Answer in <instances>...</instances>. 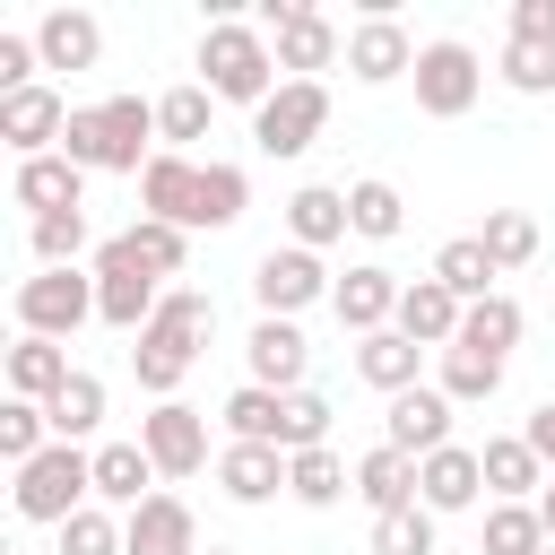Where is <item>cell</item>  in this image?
<instances>
[{"label":"cell","mask_w":555,"mask_h":555,"mask_svg":"<svg viewBox=\"0 0 555 555\" xmlns=\"http://www.w3.org/2000/svg\"><path fill=\"white\" fill-rule=\"evenodd\" d=\"M156 95H104V104H78L69 130H61V156L78 173H147L156 165Z\"/></svg>","instance_id":"obj_1"},{"label":"cell","mask_w":555,"mask_h":555,"mask_svg":"<svg viewBox=\"0 0 555 555\" xmlns=\"http://www.w3.org/2000/svg\"><path fill=\"white\" fill-rule=\"evenodd\" d=\"M217 338V304L199 295V286H165V304H156V321L139 330V347H130V373H139V390L147 399H173L182 390V373L199 364V347Z\"/></svg>","instance_id":"obj_2"},{"label":"cell","mask_w":555,"mask_h":555,"mask_svg":"<svg viewBox=\"0 0 555 555\" xmlns=\"http://www.w3.org/2000/svg\"><path fill=\"white\" fill-rule=\"evenodd\" d=\"M199 87L217 95V104H269L286 78H278V52H269V35L260 26H243V17H208L199 26Z\"/></svg>","instance_id":"obj_3"},{"label":"cell","mask_w":555,"mask_h":555,"mask_svg":"<svg viewBox=\"0 0 555 555\" xmlns=\"http://www.w3.org/2000/svg\"><path fill=\"white\" fill-rule=\"evenodd\" d=\"M87 269H95V321H104V330H121V338H139V330L156 321V304H165V278L139 260V243H130V234H104Z\"/></svg>","instance_id":"obj_4"},{"label":"cell","mask_w":555,"mask_h":555,"mask_svg":"<svg viewBox=\"0 0 555 555\" xmlns=\"http://www.w3.org/2000/svg\"><path fill=\"white\" fill-rule=\"evenodd\" d=\"M95 503V451H78V442H52L43 460H26L17 468V520H43V529H61V520H78Z\"/></svg>","instance_id":"obj_5"},{"label":"cell","mask_w":555,"mask_h":555,"mask_svg":"<svg viewBox=\"0 0 555 555\" xmlns=\"http://www.w3.org/2000/svg\"><path fill=\"white\" fill-rule=\"evenodd\" d=\"M95 321V269H35L17 278V338H78Z\"/></svg>","instance_id":"obj_6"},{"label":"cell","mask_w":555,"mask_h":555,"mask_svg":"<svg viewBox=\"0 0 555 555\" xmlns=\"http://www.w3.org/2000/svg\"><path fill=\"white\" fill-rule=\"evenodd\" d=\"M260 35H269V52H278V69L286 78H321L338 52H347V35L312 9V0H260V17H251Z\"/></svg>","instance_id":"obj_7"},{"label":"cell","mask_w":555,"mask_h":555,"mask_svg":"<svg viewBox=\"0 0 555 555\" xmlns=\"http://www.w3.org/2000/svg\"><path fill=\"white\" fill-rule=\"evenodd\" d=\"M330 295H338V278L321 269V251L269 243L260 269H251V304H260V321H295V312H312V304H330Z\"/></svg>","instance_id":"obj_8"},{"label":"cell","mask_w":555,"mask_h":555,"mask_svg":"<svg viewBox=\"0 0 555 555\" xmlns=\"http://www.w3.org/2000/svg\"><path fill=\"white\" fill-rule=\"evenodd\" d=\"M321 130H330V87H321V78H286V87L251 113V147H260V156H278V165H286V156H304Z\"/></svg>","instance_id":"obj_9"},{"label":"cell","mask_w":555,"mask_h":555,"mask_svg":"<svg viewBox=\"0 0 555 555\" xmlns=\"http://www.w3.org/2000/svg\"><path fill=\"white\" fill-rule=\"evenodd\" d=\"M477 95H486V61H477L460 35H434V43L416 52V113H434V121H460Z\"/></svg>","instance_id":"obj_10"},{"label":"cell","mask_w":555,"mask_h":555,"mask_svg":"<svg viewBox=\"0 0 555 555\" xmlns=\"http://www.w3.org/2000/svg\"><path fill=\"white\" fill-rule=\"evenodd\" d=\"M139 451L156 460V477H199V468H217L208 460V408H191V399H156L147 416H139Z\"/></svg>","instance_id":"obj_11"},{"label":"cell","mask_w":555,"mask_h":555,"mask_svg":"<svg viewBox=\"0 0 555 555\" xmlns=\"http://www.w3.org/2000/svg\"><path fill=\"white\" fill-rule=\"evenodd\" d=\"M416 35L399 26V9H364L356 26H347V78L356 87H390V78H416Z\"/></svg>","instance_id":"obj_12"},{"label":"cell","mask_w":555,"mask_h":555,"mask_svg":"<svg viewBox=\"0 0 555 555\" xmlns=\"http://www.w3.org/2000/svg\"><path fill=\"white\" fill-rule=\"evenodd\" d=\"M69 113L78 104H61V87H17V95H0V139H9V156L26 165V156H52L61 147V130H69Z\"/></svg>","instance_id":"obj_13"},{"label":"cell","mask_w":555,"mask_h":555,"mask_svg":"<svg viewBox=\"0 0 555 555\" xmlns=\"http://www.w3.org/2000/svg\"><path fill=\"white\" fill-rule=\"evenodd\" d=\"M451 399L434 390V382H416V390H399L390 408H382V442L390 451H408V460H434V451H451Z\"/></svg>","instance_id":"obj_14"},{"label":"cell","mask_w":555,"mask_h":555,"mask_svg":"<svg viewBox=\"0 0 555 555\" xmlns=\"http://www.w3.org/2000/svg\"><path fill=\"white\" fill-rule=\"evenodd\" d=\"M399 286H408V278H390L382 260H356V269L338 278V295H330L338 330H347V338H373V330H390V321H399Z\"/></svg>","instance_id":"obj_15"},{"label":"cell","mask_w":555,"mask_h":555,"mask_svg":"<svg viewBox=\"0 0 555 555\" xmlns=\"http://www.w3.org/2000/svg\"><path fill=\"white\" fill-rule=\"evenodd\" d=\"M460 321H468V304H460L434 269L399 286V321H390L399 338H416V347H434V356H442V347H460Z\"/></svg>","instance_id":"obj_16"},{"label":"cell","mask_w":555,"mask_h":555,"mask_svg":"<svg viewBox=\"0 0 555 555\" xmlns=\"http://www.w3.org/2000/svg\"><path fill=\"white\" fill-rule=\"evenodd\" d=\"M243 364H251V382L260 390H304V373H312V338L295 330V321H251V338H243Z\"/></svg>","instance_id":"obj_17"},{"label":"cell","mask_w":555,"mask_h":555,"mask_svg":"<svg viewBox=\"0 0 555 555\" xmlns=\"http://www.w3.org/2000/svg\"><path fill=\"white\" fill-rule=\"evenodd\" d=\"M416 503H425L434 520H451V512H477V503H486V468H477V451H468V442H451V451L416 460Z\"/></svg>","instance_id":"obj_18"},{"label":"cell","mask_w":555,"mask_h":555,"mask_svg":"<svg viewBox=\"0 0 555 555\" xmlns=\"http://www.w3.org/2000/svg\"><path fill=\"white\" fill-rule=\"evenodd\" d=\"M9 199H17L26 217H69V208H87V173L52 147V156H26V165L9 173Z\"/></svg>","instance_id":"obj_19"},{"label":"cell","mask_w":555,"mask_h":555,"mask_svg":"<svg viewBox=\"0 0 555 555\" xmlns=\"http://www.w3.org/2000/svg\"><path fill=\"white\" fill-rule=\"evenodd\" d=\"M121 555H199V520L182 494H147L130 520H121Z\"/></svg>","instance_id":"obj_20"},{"label":"cell","mask_w":555,"mask_h":555,"mask_svg":"<svg viewBox=\"0 0 555 555\" xmlns=\"http://www.w3.org/2000/svg\"><path fill=\"white\" fill-rule=\"evenodd\" d=\"M477 468H486V494H494V503H538V486L555 477V468L529 451V434H486V442H477Z\"/></svg>","instance_id":"obj_21"},{"label":"cell","mask_w":555,"mask_h":555,"mask_svg":"<svg viewBox=\"0 0 555 555\" xmlns=\"http://www.w3.org/2000/svg\"><path fill=\"white\" fill-rule=\"evenodd\" d=\"M35 52H43V69H95V61H104L95 9H43V17H35Z\"/></svg>","instance_id":"obj_22"},{"label":"cell","mask_w":555,"mask_h":555,"mask_svg":"<svg viewBox=\"0 0 555 555\" xmlns=\"http://www.w3.org/2000/svg\"><path fill=\"white\" fill-rule=\"evenodd\" d=\"M191 199H199V156L156 147V165L139 173V217H165V225H182V234H191Z\"/></svg>","instance_id":"obj_23"},{"label":"cell","mask_w":555,"mask_h":555,"mask_svg":"<svg viewBox=\"0 0 555 555\" xmlns=\"http://www.w3.org/2000/svg\"><path fill=\"white\" fill-rule=\"evenodd\" d=\"M217 486H225V503H269V494H286V451L278 442H225Z\"/></svg>","instance_id":"obj_24"},{"label":"cell","mask_w":555,"mask_h":555,"mask_svg":"<svg viewBox=\"0 0 555 555\" xmlns=\"http://www.w3.org/2000/svg\"><path fill=\"white\" fill-rule=\"evenodd\" d=\"M147 494H156V460H147L139 442H95V503H113V512L130 520Z\"/></svg>","instance_id":"obj_25"},{"label":"cell","mask_w":555,"mask_h":555,"mask_svg":"<svg viewBox=\"0 0 555 555\" xmlns=\"http://www.w3.org/2000/svg\"><path fill=\"white\" fill-rule=\"evenodd\" d=\"M338 234H356V225H347V191L304 182V191L286 199V243H295V251H330Z\"/></svg>","instance_id":"obj_26"},{"label":"cell","mask_w":555,"mask_h":555,"mask_svg":"<svg viewBox=\"0 0 555 555\" xmlns=\"http://www.w3.org/2000/svg\"><path fill=\"white\" fill-rule=\"evenodd\" d=\"M69 373H78V364H69V347H61V338H17V347H9V399L52 408Z\"/></svg>","instance_id":"obj_27"},{"label":"cell","mask_w":555,"mask_h":555,"mask_svg":"<svg viewBox=\"0 0 555 555\" xmlns=\"http://www.w3.org/2000/svg\"><path fill=\"white\" fill-rule=\"evenodd\" d=\"M356 503L382 520V512H408L416 503V460L408 451H390V442H373L364 460H356Z\"/></svg>","instance_id":"obj_28"},{"label":"cell","mask_w":555,"mask_h":555,"mask_svg":"<svg viewBox=\"0 0 555 555\" xmlns=\"http://www.w3.org/2000/svg\"><path fill=\"white\" fill-rule=\"evenodd\" d=\"M356 373H364L382 399H399V390H416L425 347H416V338H399V330H373V338H356Z\"/></svg>","instance_id":"obj_29"},{"label":"cell","mask_w":555,"mask_h":555,"mask_svg":"<svg viewBox=\"0 0 555 555\" xmlns=\"http://www.w3.org/2000/svg\"><path fill=\"white\" fill-rule=\"evenodd\" d=\"M286 494H295L304 512H330V503L356 494V460H338L330 442H321V451H295V460H286Z\"/></svg>","instance_id":"obj_30"},{"label":"cell","mask_w":555,"mask_h":555,"mask_svg":"<svg viewBox=\"0 0 555 555\" xmlns=\"http://www.w3.org/2000/svg\"><path fill=\"white\" fill-rule=\"evenodd\" d=\"M243 208H251V173H243V165H225V156H208V165H199V199H191V234H199V225H208V234H225Z\"/></svg>","instance_id":"obj_31"},{"label":"cell","mask_w":555,"mask_h":555,"mask_svg":"<svg viewBox=\"0 0 555 555\" xmlns=\"http://www.w3.org/2000/svg\"><path fill=\"white\" fill-rule=\"evenodd\" d=\"M208 113H217V95H208L199 78H182V87L156 95V139H165L173 156H191V139H208Z\"/></svg>","instance_id":"obj_32"},{"label":"cell","mask_w":555,"mask_h":555,"mask_svg":"<svg viewBox=\"0 0 555 555\" xmlns=\"http://www.w3.org/2000/svg\"><path fill=\"white\" fill-rule=\"evenodd\" d=\"M434 278H442V286H451L460 304H486V295H503V286H494L503 269L486 260V243H477V234H451V243L434 251Z\"/></svg>","instance_id":"obj_33"},{"label":"cell","mask_w":555,"mask_h":555,"mask_svg":"<svg viewBox=\"0 0 555 555\" xmlns=\"http://www.w3.org/2000/svg\"><path fill=\"white\" fill-rule=\"evenodd\" d=\"M520 330H529V312H520L512 295H486V304H468V321H460V347H468V356H494V364H503V356L520 347Z\"/></svg>","instance_id":"obj_34"},{"label":"cell","mask_w":555,"mask_h":555,"mask_svg":"<svg viewBox=\"0 0 555 555\" xmlns=\"http://www.w3.org/2000/svg\"><path fill=\"white\" fill-rule=\"evenodd\" d=\"M347 225H356L364 243H390V234L408 225V199H399V182H382V173L347 182Z\"/></svg>","instance_id":"obj_35"},{"label":"cell","mask_w":555,"mask_h":555,"mask_svg":"<svg viewBox=\"0 0 555 555\" xmlns=\"http://www.w3.org/2000/svg\"><path fill=\"white\" fill-rule=\"evenodd\" d=\"M434 390H442L451 408H477V399H494V390H503V364H494V356H468V347H442Z\"/></svg>","instance_id":"obj_36"},{"label":"cell","mask_w":555,"mask_h":555,"mask_svg":"<svg viewBox=\"0 0 555 555\" xmlns=\"http://www.w3.org/2000/svg\"><path fill=\"white\" fill-rule=\"evenodd\" d=\"M43 416H52V442H87V434L104 425V382H95V373L78 364V373L61 382V399H52Z\"/></svg>","instance_id":"obj_37"},{"label":"cell","mask_w":555,"mask_h":555,"mask_svg":"<svg viewBox=\"0 0 555 555\" xmlns=\"http://www.w3.org/2000/svg\"><path fill=\"white\" fill-rule=\"evenodd\" d=\"M225 442H278V416H286V390H260V382H243V390H225Z\"/></svg>","instance_id":"obj_38"},{"label":"cell","mask_w":555,"mask_h":555,"mask_svg":"<svg viewBox=\"0 0 555 555\" xmlns=\"http://www.w3.org/2000/svg\"><path fill=\"white\" fill-rule=\"evenodd\" d=\"M486 555H546L555 538H546V520H538V503H486Z\"/></svg>","instance_id":"obj_39"},{"label":"cell","mask_w":555,"mask_h":555,"mask_svg":"<svg viewBox=\"0 0 555 555\" xmlns=\"http://www.w3.org/2000/svg\"><path fill=\"white\" fill-rule=\"evenodd\" d=\"M477 243H486L494 269H529V260H538V217H529V208H486Z\"/></svg>","instance_id":"obj_40"},{"label":"cell","mask_w":555,"mask_h":555,"mask_svg":"<svg viewBox=\"0 0 555 555\" xmlns=\"http://www.w3.org/2000/svg\"><path fill=\"white\" fill-rule=\"evenodd\" d=\"M26 243H35V269H78V260H95V251H87V208H69V217H35Z\"/></svg>","instance_id":"obj_41"},{"label":"cell","mask_w":555,"mask_h":555,"mask_svg":"<svg viewBox=\"0 0 555 555\" xmlns=\"http://www.w3.org/2000/svg\"><path fill=\"white\" fill-rule=\"evenodd\" d=\"M43 451H52V416H43L35 399H9V408H0V460L26 468V460H43Z\"/></svg>","instance_id":"obj_42"},{"label":"cell","mask_w":555,"mask_h":555,"mask_svg":"<svg viewBox=\"0 0 555 555\" xmlns=\"http://www.w3.org/2000/svg\"><path fill=\"white\" fill-rule=\"evenodd\" d=\"M434 538H442V529H434V512H425V503H408V512H382L364 546H373V555H434Z\"/></svg>","instance_id":"obj_43"},{"label":"cell","mask_w":555,"mask_h":555,"mask_svg":"<svg viewBox=\"0 0 555 555\" xmlns=\"http://www.w3.org/2000/svg\"><path fill=\"white\" fill-rule=\"evenodd\" d=\"M130 243H139V260H147L156 278H182V269H191V234L165 225V217H130Z\"/></svg>","instance_id":"obj_44"},{"label":"cell","mask_w":555,"mask_h":555,"mask_svg":"<svg viewBox=\"0 0 555 555\" xmlns=\"http://www.w3.org/2000/svg\"><path fill=\"white\" fill-rule=\"evenodd\" d=\"M321 442H330V399L321 390H295L286 416H278V451L295 460V451H321Z\"/></svg>","instance_id":"obj_45"},{"label":"cell","mask_w":555,"mask_h":555,"mask_svg":"<svg viewBox=\"0 0 555 555\" xmlns=\"http://www.w3.org/2000/svg\"><path fill=\"white\" fill-rule=\"evenodd\" d=\"M494 69H503L512 95H555V43H520V35H512Z\"/></svg>","instance_id":"obj_46"},{"label":"cell","mask_w":555,"mask_h":555,"mask_svg":"<svg viewBox=\"0 0 555 555\" xmlns=\"http://www.w3.org/2000/svg\"><path fill=\"white\" fill-rule=\"evenodd\" d=\"M61 555H121V520L104 503H87L78 520H61Z\"/></svg>","instance_id":"obj_47"},{"label":"cell","mask_w":555,"mask_h":555,"mask_svg":"<svg viewBox=\"0 0 555 555\" xmlns=\"http://www.w3.org/2000/svg\"><path fill=\"white\" fill-rule=\"evenodd\" d=\"M512 35L520 43H555V0H512Z\"/></svg>","instance_id":"obj_48"},{"label":"cell","mask_w":555,"mask_h":555,"mask_svg":"<svg viewBox=\"0 0 555 555\" xmlns=\"http://www.w3.org/2000/svg\"><path fill=\"white\" fill-rule=\"evenodd\" d=\"M520 434H529V451H538V460H546V468H555V399H538V408H529V425H520Z\"/></svg>","instance_id":"obj_49"},{"label":"cell","mask_w":555,"mask_h":555,"mask_svg":"<svg viewBox=\"0 0 555 555\" xmlns=\"http://www.w3.org/2000/svg\"><path fill=\"white\" fill-rule=\"evenodd\" d=\"M538 520H546V538H555V477L538 486Z\"/></svg>","instance_id":"obj_50"},{"label":"cell","mask_w":555,"mask_h":555,"mask_svg":"<svg viewBox=\"0 0 555 555\" xmlns=\"http://www.w3.org/2000/svg\"><path fill=\"white\" fill-rule=\"evenodd\" d=\"M208 555H234V546H208Z\"/></svg>","instance_id":"obj_51"},{"label":"cell","mask_w":555,"mask_h":555,"mask_svg":"<svg viewBox=\"0 0 555 555\" xmlns=\"http://www.w3.org/2000/svg\"><path fill=\"white\" fill-rule=\"evenodd\" d=\"M546 555H555V546H546Z\"/></svg>","instance_id":"obj_52"}]
</instances>
